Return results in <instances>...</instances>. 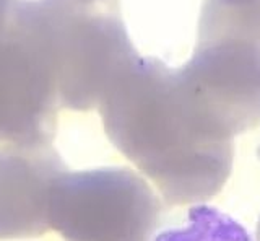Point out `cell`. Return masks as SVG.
Segmentation results:
<instances>
[{
    "instance_id": "1",
    "label": "cell",
    "mask_w": 260,
    "mask_h": 241,
    "mask_svg": "<svg viewBox=\"0 0 260 241\" xmlns=\"http://www.w3.org/2000/svg\"><path fill=\"white\" fill-rule=\"evenodd\" d=\"M116 148L169 207L207 204L230 179L234 139L181 67L138 54L98 106Z\"/></svg>"
},
{
    "instance_id": "2",
    "label": "cell",
    "mask_w": 260,
    "mask_h": 241,
    "mask_svg": "<svg viewBox=\"0 0 260 241\" xmlns=\"http://www.w3.org/2000/svg\"><path fill=\"white\" fill-rule=\"evenodd\" d=\"M60 108L55 59L39 0L0 2V142L49 145Z\"/></svg>"
},
{
    "instance_id": "3",
    "label": "cell",
    "mask_w": 260,
    "mask_h": 241,
    "mask_svg": "<svg viewBox=\"0 0 260 241\" xmlns=\"http://www.w3.org/2000/svg\"><path fill=\"white\" fill-rule=\"evenodd\" d=\"M51 35L62 108L100 106L138 55L119 0H39Z\"/></svg>"
},
{
    "instance_id": "4",
    "label": "cell",
    "mask_w": 260,
    "mask_h": 241,
    "mask_svg": "<svg viewBox=\"0 0 260 241\" xmlns=\"http://www.w3.org/2000/svg\"><path fill=\"white\" fill-rule=\"evenodd\" d=\"M162 199L125 168L67 173L49 189L47 222L69 241H153Z\"/></svg>"
},
{
    "instance_id": "5",
    "label": "cell",
    "mask_w": 260,
    "mask_h": 241,
    "mask_svg": "<svg viewBox=\"0 0 260 241\" xmlns=\"http://www.w3.org/2000/svg\"><path fill=\"white\" fill-rule=\"evenodd\" d=\"M153 241H255V238L228 214L208 204L190 205L181 227L169 228Z\"/></svg>"
},
{
    "instance_id": "6",
    "label": "cell",
    "mask_w": 260,
    "mask_h": 241,
    "mask_svg": "<svg viewBox=\"0 0 260 241\" xmlns=\"http://www.w3.org/2000/svg\"><path fill=\"white\" fill-rule=\"evenodd\" d=\"M255 241H260V217L257 222V230H255Z\"/></svg>"
},
{
    "instance_id": "7",
    "label": "cell",
    "mask_w": 260,
    "mask_h": 241,
    "mask_svg": "<svg viewBox=\"0 0 260 241\" xmlns=\"http://www.w3.org/2000/svg\"><path fill=\"white\" fill-rule=\"evenodd\" d=\"M257 155H258V160H260V145H258V148H257Z\"/></svg>"
}]
</instances>
